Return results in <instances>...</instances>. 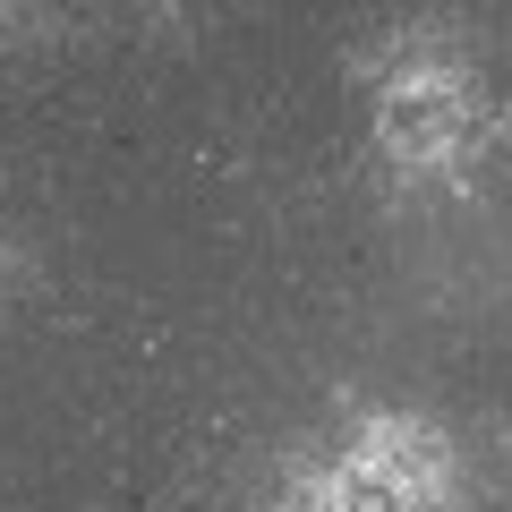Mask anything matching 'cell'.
<instances>
[{"label":"cell","instance_id":"1","mask_svg":"<svg viewBox=\"0 0 512 512\" xmlns=\"http://www.w3.org/2000/svg\"><path fill=\"white\" fill-rule=\"evenodd\" d=\"M461 478L470 461H461L453 427H436L427 410L376 402L333 427L316 461H299L274 512H453Z\"/></svg>","mask_w":512,"mask_h":512},{"label":"cell","instance_id":"2","mask_svg":"<svg viewBox=\"0 0 512 512\" xmlns=\"http://www.w3.org/2000/svg\"><path fill=\"white\" fill-rule=\"evenodd\" d=\"M9 265H18V248H9V222H0V291H9Z\"/></svg>","mask_w":512,"mask_h":512}]
</instances>
